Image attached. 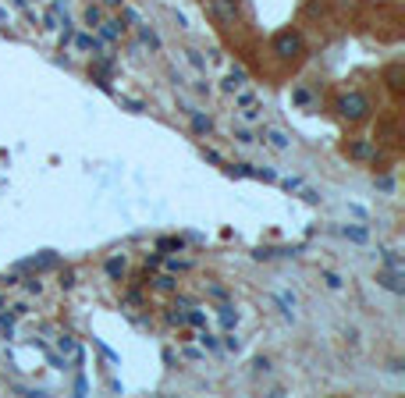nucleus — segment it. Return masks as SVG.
Listing matches in <instances>:
<instances>
[{"mask_svg":"<svg viewBox=\"0 0 405 398\" xmlns=\"http://www.w3.org/2000/svg\"><path fill=\"white\" fill-rule=\"evenodd\" d=\"M370 114H373V100H370L363 89H349V93L338 96V118H341V121L359 125V121L370 118Z\"/></svg>","mask_w":405,"mask_h":398,"instance_id":"f257e3e1","label":"nucleus"},{"mask_svg":"<svg viewBox=\"0 0 405 398\" xmlns=\"http://www.w3.org/2000/svg\"><path fill=\"white\" fill-rule=\"evenodd\" d=\"M270 50H274L277 61L292 65V61H299V57L306 53V39H303L296 29H284V32H277V36L270 39Z\"/></svg>","mask_w":405,"mask_h":398,"instance_id":"f03ea898","label":"nucleus"},{"mask_svg":"<svg viewBox=\"0 0 405 398\" xmlns=\"http://www.w3.org/2000/svg\"><path fill=\"white\" fill-rule=\"evenodd\" d=\"M203 8H206V15H210L220 29H235L239 18H242L239 0H203Z\"/></svg>","mask_w":405,"mask_h":398,"instance_id":"7ed1b4c3","label":"nucleus"},{"mask_svg":"<svg viewBox=\"0 0 405 398\" xmlns=\"http://www.w3.org/2000/svg\"><path fill=\"white\" fill-rule=\"evenodd\" d=\"M125 32H128V25L121 22V18H107L103 15V22L96 25V36L107 43V46H114V43H121L125 39Z\"/></svg>","mask_w":405,"mask_h":398,"instance_id":"20e7f679","label":"nucleus"},{"mask_svg":"<svg viewBox=\"0 0 405 398\" xmlns=\"http://www.w3.org/2000/svg\"><path fill=\"white\" fill-rule=\"evenodd\" d=\"M185 114H189V128H192V135H199V139L213 135V118H210L206 110H196V107H189Z\"/></svg>","mask_w":405,"mask_h":398,"instance_id":"39448f33","label":"nucleus"},{"mask_svg":"<svg viewBox=\"0 0 405 398\" xmlns=\"http://www.w3.org/2000/svg\"><path fill=\"white\" fill-rule=\"evenodd\" d=\"M72 43H75V50H82V53H93V57L107 53V43H103L96 32H79V36H72Z\"/></svg>","mask_w":405,"mask_h":398,"instance_id":"423d86ee","label":"nucleus"},{"mask_svg":"<svg viewBox=\"0 0 405 398\" xmlns=\"http://www.w3.org/2000/svg\"><path fill=\"white\" fill-rule=\"evenodd\" d=\"M377 284L380 288H387L391 296H405V274H394V270H377Z\"/></svg>","mask_w":405,"mask_h":398,"instance_id":"0eeeda50","label":"nucleus"},{"mask_svg":"<svg viewBox=\"0 0 405 398\" xmlns=\"http://www.w3.org/2000/svg\"><path fill=\"white\" fill-rule=\"evenodd\" d=\"M349 157H352V160H363V164H370V160H377V146H373L370 139H356V142L349 146Z\"/></svg>","mask_w":405,"mask_h":398,"instance_id":"6e6552de","label":"nucleus"},{"mask_svg":"<svg viewBox=\"0 0 405 398\" xmlns=\"http://www.w3.org/2000/svg\"><path fill=\"white\" fill-rule=\"evenodd\" d=\"M185 246H189V239H182V235H164V239H157V253H164V256L185 253Z\"/></svg>","mask_w":405,"mask_h":398,"instance_id":"1a4fd4ad","label":"nucleus"},{"mask_svg":"<svg viewBox=\"0 0 405 398\" xmlns=\"http://www.w3.org/2000/svg\"><path fill=\"white\" fill-rule=\"evenodd\" d=\"M274 303L281 306V317H284L288 324H296V306H299V303H296L292 292H274Z\"/></svg>","mask_w":405,"mask_h":398,"instance_id":"9d476101","label":"nucleus"},{"mask_svg":"<svg viewBox=\"0 0 405 398\" xmlns=\"http://www.w3.org/2000/svg\"><path fill=\"white\" fill-rule=\"evenodd\" d=\"M249 82V75H246V68H231L227 75H224V82H220V89L224 93H239L242 86Z\"/></svg>","mask_w":405,"mask_h":398,"instance_id":"9b49d317","label":"nucleus"},{"mask_svg":"<svg viewBox=\"0 0 405 398\" xmlns=\"http://www.w3.org/2000/svg\"><path fill=\"white\" fill-rule=\"evenodd\" d=\"M263 142H267V146H274L277 153H288V150H292V139H288L281 128H267V132H263Z\"/></svg>","mask_w":405,"mask_h":398,"instance_id":"f8f14e48","label":"nucleus"},{"mask_svg":"<svg viewBox=\"0 0 405 398\" xmlns=\"http://www.w3.org/2000/svg\"><path fill=\"white\" fill-rule=\"evenodd\" d=\"M103 270H107L110 281H121V277L128 274V260H125V256H110V260L103 263Z\"/></svg>","mask_w":405,"mask_h":398,"instance_id":"ddd939ff","label":"nucleus"},{"mask_svg":"<svg viewBox=\"0 0 405 398\" xmlns=\"http://www.w3.org/2000/svg\"><path fill=\"white\" fill-rule=\"evenodd\" d=\"M217 317H220V327H224V331H235V327H239V310L231 306V303H220V306H217Z\"/></svg>","mask_w":405,"mask_h":398,"instance_id":"4468645a","label":"nucleus"},{"mask_svg":"<svg viewBox=\"0 0 405 398\" xmlns=\"http://www.w3.org/2000/svg\"><path fill=\"white\" fill-rule=\"evenodd\" d=\"M139 46H146L150 53H160V46H164V43H160V36H157L150 25H139Z\"/></svg>","mask_w":405,"mask_h":398,"instance_id":"2eb2a0df","label":"nucleus"},{"mask_svg":"<svg viewBox=\"0 0 405 398\" xmlns=\"http://www.w3.org/2000/svg\"><path fill=\"white\" fill-rule=\"evenodd\" d=\"M61 15H65V0H53L50 11L43 15V29H57L61 25Z\"/></svg>","mask_w":405,"mask_h":398,"instance_id":"dca6fc26","label":"nucleus"},{"mask_svg":"<svg viewBox=\"0 0 405 398\" xmlns=\"http://www.w3.org/2000/svg\"><path fill=\"white\" fill-rule=\"evenodd\" d=\"M153 288H157V292H178V274H171V270H167V274H157V277H153Z\"/></svg>","mask_w":405,"mask_h":398,"instance_id":"f3484780","label":"nucleus"},{"mask_svg":"<svg viewBox=\"0 0 405 398\" xmlns=\"http://www.w3.org/2000/svg\"><path fill=\"white\" fill-rule=\"evenodd\" d=\"M341 235L349 239V242H356V246H366V242H370V232H366V227H356V224H345Z\"/></svg>","mask_w":405,"mask_h":398,"instance_id":"a211bd4d","label":"nucleus"},{"mask_svg":"<svg viewBox=\"0 0 405 398\" xmlns=\"http://www.w3.org/2000/svg\"><path fill=\"white\" fill-rule=\"evenodd\" d=\"M380 263H384V270H394V274H405V263H401V256H398L394 249H380Z\"/></svg>","mask_w":405,"mask_h":398,"instance_id":"6ab92c4d","label":"nucleus"},{"mask_svg":"<svg viewBox=\"0 0 405 398\" xmlns=\"http://www.w3.org/2000/svg\"><path fill=\"white\" fill-rule=\"evenodd\" d=\"M164 324H167V327H185V310H182V306L164 310Z\"/></svg>","mask_w":405,"mask_h":398,"instance_id":"aec40b11","label":"nucleus"},{"mask_svg":"<svg viewBox=\"0 0 405 398\" xmlns=\"http://www.w3.org/2000/svg\"><path fill=\"white\" fill-rule=\"evenodd\" d=\"M57 349H61L65 356H75V359H82V349L75 345V338H68V334H61V338H57Z\"/></svg>","mask_w":405,"mask_h":398,"instance_id":"412c9836","label":"nucleus"},{"mask_svg":"<svg viewBox=\"0 0 405 398\" xmlns=\"http://www.w3.org/2000/svg\"><path fill=\"white\" fill-rule=\"evenodd\" d=\"M199 345H203L206 352H220V338H217V334H210L206 327H199Z\"/></svg>","mask_w":405,"mask_h":398,"instance_id":"4be33fe9","label":"nucleus"},{"mask_svg":"<svg viewBox=\"0 0 405 398\" xmlns=\"http://www.w3.org/2000/svg\"><path fill=\"white\" fill-rule=\"evenodd\" d=\"M82 22H86L89 29H96V25L103 22V8H100V4H89V8H86V15H82Z\"/></svg>","mask_w":405,"mask_h":398,"instance_id":"5701e85b","label":"nucleus"},{"mask_svg":"<svg viewBox=\"0 0 405 398\" xmlns=\"http://www.w3.org/2000/svg\"><path fill=\"white\" fill-rule=\"evenodd\" d=\"M387 89H391V93H401V65H391V68H387Z\"/></svg>","mask_w":405,"mask_h":398,"instance_id":"b1692460","label":"nucleus"},{"mask_svg":"<svg viewBox=\"0 0 405 398\" xmlns=\"http://www.w3.org/2000/svg\"><path fill=\"white\" fill-rule=\"evenodd\" d=\"M185 57H189V65H192L199 75H206V57H203L199 50H185Z\"/></svg>","mask_w":405,"mask_h":398,"instance_id":"393cba45","label":"nucleus"},{"mask_svg":"<svg viewBox=\"0 0 405 398\" xmlns=\"http://www.w3.org/2000/svg\"><path fill=\"white\" fill-rule=\"evenodd\" d=\"M164 263H167L171 274H185V270H192V263H189V260H178V256H171V260H164Z\"/></svg>","mask_w":405,"mask_h":398,"instance_id":"a878e982","label":"nucleus"},{"mask_svg":"<svg viewBox=\"0 0 405 398\" xmlns=\"http://www.w3.org/2000/svg\"><path fill=\"white\" fill-rule=\"evenodd\" d=\"M274 370V363L267 359V356H260V359H253V377H267Z\"/></svg>","mask_w":405,"mask_h":398,"instance_id":"bb28decb","label":"nucleus"},{"mask_svg":"<svg viewBox=\"0 0 405 398\" xmlns=\"http://www.w3.org/2000/svg\"><path fill=\"white\" fill-rule=\"evenodd\" d=\"M224 349H227V352H235V356L242 352V341L235 338V331H224Z\"/></svg>","mask_w":405,"mask_h":398,"instance_id":"cd10ccee","label":"nucleus"},{"mask_svg":"<svg viewBox=\"0 0 405 398\" xmlns=\"http://www.w3.org/2000/svg\"><path fill=\"white\" fill-rule=\"evenodd\" d=\"M324 284H327L331 292H341V288H345V281H341L334 270H324Z\"/></svg>","mask_w":405,"mask_h":398,"instance_id":"c85d7f7f","label":"nucleus"},{"mask_svg":"<svg viewBox=\"0 0 405 398\" xmlns=\"http://www.w3.org/2000/svg\"><path fill=\"white\" fill-rule=\"evenodd\" d=\"M15 320H18V310H11V313H0V331H4V334H11V331H15Z\"/></svg>","mask_w":405,"mask_h":398,"instance_id":"c756f323","label":"nucleus"},{"mask_svg":"<svg viewBox=\"0 0 405 398\" xmlns=\"http://www.w3.org/2000/svg\"><path fill=\"white\" fill-rule=\"evenodd\" d=\"M253 178H256V182H277V171H274V167H256Z\"/></svg>","mask_w":405,"mask_h":398,"instance_id":"7c9ffc66","label":"nucleus"},{"mask_svg":"<svg viewBox=\"0 0 405 398\" xmlns=\"http://www.w3.org/2000/svg\"><path fill=\"white\" fill-rule=\"evenodd\" d=\"M121 22H125V25H142V18H139L135 8H121Z\"/></svg>","mask_w":405,"mask_h":398,"instance_id":"2f4dec72","label":"nucleus"},{"mask_svg":"<svg viewBox=\"0 0 405 398\" xmlns=\"http://www.w3.org/2000/svg\"><path fill=\"white\" fill-rule=\"evenodd\" d=\"M164 267V253H146V274Z\"/></svg>","mask_w":405,"mask_h":398,"instance_id":"473e14b6","label":"nucleus"},{"mask_svg":"<svg viewBox=\"0 0 405 398\" xmlns=\"http://www.w3.org/2000/svg\"><path fill=\"white\" fill-rule=\"evenodd\" d=\"M206 296H210V299H217V303H227V288H224V284H210Z\"/></svg>","mask_w":405,"mask_h":398,"instance_id":"72a5a7b5","label":"nucleus"},{"mask_svg":"<svg viewBox=\"0 0 405 398\" xmlns=\"http://www.w3.org/2000/svg\"><path fill=\"white\" fill-rule=\"evenodd\" d=\"M242 118H246V121H260V118H263V110H260L256 103H249V107H242Z\"/></svg>","mask_w":405,"mask_h":398,"instance_id":"f704fd0d","label":"nucleus"},{"mask_svg":"<svg viewBox=\"0 0 405 398\" xmlns=\"http://www.w3.org/2000/svg\"><path fill=\"white\" fill-rule=\"evenodd\" d=\"M292 100H296L299 107H310V103H313V96H310V89H292Z\"/></svg>","mask_w":405,"mask_h":398,"instance_id":"c9c22d12","label":"nucleus"},{"mask_svg":"<svg viewBox=\"0 0 405 398\" xmlns=\"http://www.w3.org/2000/svg\"><path fill=\"white\" fill-rule=\"evenodd\" d=\"M235 142H239V146H253V142H256V135H253L249 128H239V132H235Z\"/></svg>","mask_w":405,"mask_h":398,"instance_id":"e433bc0d","label":"nucleus"},{"mask_svg":"<svg viewBox=\"0 0 405 398\" xmlns=\"http://www.w3.org/2000/svg\"><path fill=\"white\" fill-rule=\"evenodd\" d=\"M203 160H206V164H213V167H224V157H220L217 150H206V146H203Z\"/></svg>","mask_w":405,"mask_h":398,"instance_id":"4c0bfd02","label":"nucleus"},{"mask_svg":"<svg viewBox=\"0 0 405 398\" xmlns=\"http://www.w3.org/2000/svg\"><path fill=\"white\" fill-rule=\"evenodd\" d=\"M72 36H75V25H72V22L65 18V29H61V50H65V46L72 43Z\"/></svg>","mask_w":405,"mask_h":398,"instance_id":"58836bf2","label":"nucleus"},{"mask_svg":"<svg viewBox=\"0 0 405 398\" xmlns=\"http://www.w3.org/2000/svg\"><path fill=\"white\" fill-rule=\"evenodd\" d=\"M125 306H142V292H139V288H128V292H125Z\"/></svg>","mask_w":405,"mask_h":398,"instance_id":"ea45409f","label":"nucleus"},{"mask_svg":"<svg viewBox=\"0 0 405 398\" xmlns=\"http://www.w3.org/2000/svg\"><path fill=\"white\" fill-rule=\"evenodd\" d=\"M46 359H50V366H53V370H68V356L61 359L57 352H46Z\"/></svg>","mask_w":405,"mask_h":398,"instance_id":"a19ab883","label":"nucleus"},{"mask_svg":"<svg viewBox=\"0 0 405 398\" xmlns=\"http://www.w3.org/2000/svg\"><path fill=\"white\" fill-rule=\"evenodd\" d=\"M25 288H29V292H32V296H39V292H43V281H39V277H36V274H32V277H29V281H25Z\"/></svg>","mask_w":405,"mask_h":398,"instance_id":"79ce46f5","label":"nucleus"},{"mask_svg":"<svg viewBox=\"0 0 405 398\" xmlns=\"http://www.w3.org/2000/svg\"><path fill=\"white\" fill-rule=\"evenodd\" d=\"M377 189H380V192H391V189H394V178H391V175H380V178H377Z\"/></svg>","mask_w":405,"mask_h":398,"instance_id":"37998d69","label":"nucleus"},{"mask_svg":"<svg viewBox=\"0 0 405 398\" xmlns=\"http://www.w3.org/2000/svg\"><path fill=\"white\" fill-rule=\"evenodd\" d=\"M281 185H284V192H299V189H303V178H284Z\"/></svg>","mask_w":405,"mask_h":398,"instance_id":"c03bdc74","label":"nucleus"},{"mask_svg":"<svg viewBox=\"0 0 405 398\" xmlns=\"http://www.w3.org/2000/svg\"><path fill=\"white\" fill-rule=\"evenodd\" d=\"M196 93H199V96H210V82H206V75L196 82Z\"/></svg>","mask_w":405,"mask_h":398,"instance_id":"a18cd8bd","label":"nucleus"},{"mask_svg":"<svg viewBox=\"0 0 405 398\" xmlns=\"http://www.w3.org/2000/svg\"><path fill=\"white\" fill-rule=\"evenodd\" d=\"M303 199H306V203H320V192H317V189H303Z\"/></svg>","mask_w":405,"mask_h":398,"instance_id":"49530a36","label":"nucleus"},{"mask_svg":"<svg viewBox=\"0 0 405 398\" xmlns=\"http://www.w3.org/2000/svg\"><path fill=\"white\" fill-rule=\"evenodd\" d=\"M349 213H356V217H359V220H366V217H370V213H366V210H363V206H359V203H349Z\"/></svg>","mask_w":405,"mask_h":398,"instance_id":"de8ad7c7","label":"nucleus"},{"mask_svg":"<svg viewBox=\"0 0 405 398\" xmlns=\"http://www.w3.org/2000/svg\"><path fill=\"white\" fill-rule=\"evenodd\" d=\"M185 359H192V363H203V352H199V349H185Z\"/></svg>","mask_w":405,"mask_h":398,"instance_id":"09e8293b","label":"nucleus"},{"mask_svg":"<svg viewBox=\"0 0 405 398\" xmlns=\"http://www.w3.org/2000/svg\"><path fill=\"white\" fill-rule=\"evenodd\" d=\"M75 394H89V384H86V377H79V380H75Z\"/></svg>","mask_w":405,"mask_h":398,"instance_id":"8fccbe9b","label":"nucleus"},{"mask_svg":"<svg viewBox=\"0 0 405 398\" xmlns=\"http://www.w3.org/2000/svg\"><path fill=\"white\" fill-rule=\"evenodd\" d=\"M72 284H75V274H72V270L61 274V288H72Z\"/></svg>","mask_w":405,"mask_h":398,"instance_id":"3c124183","label":"nucleus"},{"mask_svg":"<svg viewBox=\"0 0 405 398\" xmlns=\"http://www.w3.org/2000/svg\"><path fill=\"white\" fill-rule=\"evenodd\" d=\"M121 103H125V107H128V110H135V114H139V110H142V100H121Z\"/></svg>","mask_w":405,"mask_h":398,"instance_id":"603ef678","label":"nucleus"},{"mask_svg":"<svg viewBox=\"0 0 405 398\" xmlns=\"http://www.w3.org/2000/svg\"><path fill=\"white\" fill-rule=\"evenodd\" d=\"M0 25H11V15H8L4 8H0Z\"/></svg>","mask_w":405,"mask_h":398,"instance_id":"864d4df0","label":"nucleus"},{"mask_svg":"<svg viewBox=\"0 0 405 398\" xmlns=\"http://www.w3.org/2000/svg\"><path fill=\"white\" fill-rule=\"evenodd\" d=\"M107 8H125V0H103Z\"/></svg>","mask_w":405,"mask_h":398,"instance_id":"5fc2aeb1","label":"nucleus"}]
</instances>
